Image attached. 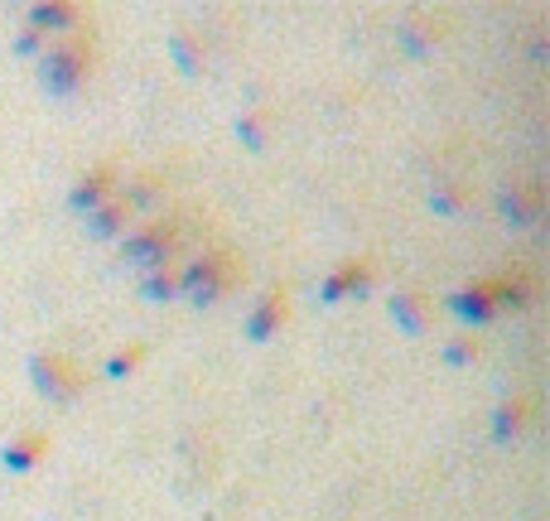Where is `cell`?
<instances>
[{
  "mask_svg": "<svg viewBox=\"0 0 550 521\" xmlns=\"http://www.w3.org/2000/svg\"><path fill=\"white\" fill-rule=\"evenodd\" d=\"M34 377H39L44 391H54V396H73L78 382H83L78 367H73L68 357H39V362H34Z\"/></svg>",
  "mask_w": 550,
  "mask_h": 521,
  "instance_id": "obj_1",
  "label": "cell"
},
{
  "mask_svg": "<svg viewBox=\"0 0 550 521\" xmlns=\"http://www.w3.org/2000/svg\"><path fill=\"white\" fill-rule=\"evenodd\" d=\"M367 280H372V261H343L324 285V300H343L348 290H367Z\"/></svg>",
  "mask_w": 550,
  "mask_h": 521,
  "instance_id": "obj_2",
  "label": "cell"
},
{
  "mask_svg": "<svg viewBox=\"0 0 550 521\" xmlns=\"http://www.w3.org/2000/svg\"><path fill=\"white\" fill-rule=\"evenodd\" d=\"M280 324H285V295L271 290V295L261 300V309H256V319L247 324V333H251V338H271Z\"/></svg>",
  "mask_w": 550,
  "mask_h": 521,
  "instance_id": "obj_3",
  "label": "cell"
},
{
  "mask_svg": "<svg viewBox=\"0 0 550 521\" xmlns=\"http://www.w3.org/2000/svg\"><path fill=\"white\" fill-rule=\"evenodd\" d=\"M111 179H116V169L111 165H102V169H92V174H87L83 184H78V193H73V203H78V208H97V203H107L111 198Z\"/></svg>",
  "mask_w": 550,
  "mask_h": 521,
  "instance_id": "obj_4",
  "label": "cell"
},
{
  "mask_svg": "<svg viewBox=\"0 0 550 521\" xmlns=\"http://www.w3.org/2000/svg\"><path fill=\"white\" fill-rule=\"evenodd\" d=\"M34 29H78L83 25V10L78 5H34Z\"/></svg>",
  "mask_w": 550,
  "mask_h": 521,
  "instance_id": "obj_5",
  "label": "cell"
},
{
  "mask_svg": "<svg viewBox=\"0 0 550 521\" xmlns=\"http://www.w3.org/2000/svg\"><path fill=\"white\" fill-rule=\"evenodd\" d=\"M49 449V435H25V439H15V444H5V464L10 468H34V459Z\"/></svg>",
  "mask_w": 550,
  "mask_h": 521,
  "instance_id": "obj_6",
  "label": "cell"
},
{
  "mask_svg": "<svg viewBox=\"0 0 550 521\" xmlns=\"http://www.w3.org/2000/svg\"><path fill=\"white\" fill-rule=\"evenodd\" d=\"M459 309H464V319H488V314H493V300H488V285H478V290H468L464 300H459Z\"/></svg>",
  "mask_w": 550,
  "mask_h": 521,
  "instance_id": "obj_7",
  "label": "cell"
},
{
  "mask_svg": "<svg viewBox=\"0 0 550 521\" xmlns=\"http://www.w3.org/2000/svg\"><path fill=\"white\" fill-rule=\"evenodd\" d=\"M140 353H145V348H126V357H111V362H107V372H111V377H121V372H131V367H136V362H140Z\"/></svg>",
  "mask_w": 550,
  "mask_h": 521,
  "instance_id": "obj_8",
  "label": "cell"
}]
</instances>
